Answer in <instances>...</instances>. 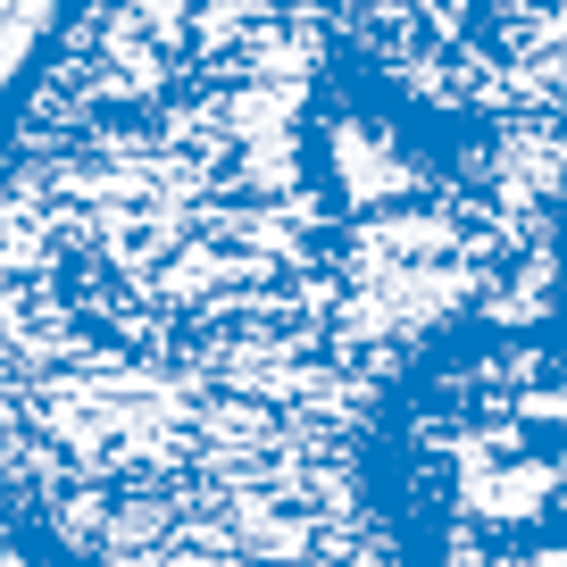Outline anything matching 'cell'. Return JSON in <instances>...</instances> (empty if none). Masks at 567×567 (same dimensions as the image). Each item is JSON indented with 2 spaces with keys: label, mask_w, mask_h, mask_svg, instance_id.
<instances>
[{
  "label": "cell",
  "mask_w": 567,
  "mask_h": 567,
  "mask_svg": "<svg viewBox=\"0 0 567 567\" xmlns=\"http://www.w3.org/2000/svg\"><path fill=\"white\" fill-rule=\"evenodd\" d=\"M9 567H51V559H42L34 543H18V534H9Z\"/></svg>",
  "instance_id": "4"
},
{
  "label": "cell",
  "mask_w": 567,
  "mask_h": 567,
  "mask_svg": "<svg viewBox=\"0 0 567 567\" xmlns=\"http://www.w3.org/2000/svg\"><path fill=\"white\" fill-rule=\"evenodd\" d=\"M401 368L342 334L92 342L0 318L9 534L51 567H425L375 476Z\"/></svg>",
  "instance_id": "1"
},
{
  "label": "cell",
  "mask_w": 567,
  "mask_h": 567,
  "mask_svg": "<svg viewBox=\"0 0 567 567\" xmlns=\"http://www.w3.org/2000/svg\"><path fill=\"white\" fill-rule=\"evenodd\" d=\"M375 476L425 567H567V226L543 301L401 375Z\"/></svg>",
  "instance_id": "2"
},
{
  "label": "cell",
  "mask_w": 567,
  "mask_h": 567,
  "mask_svg": "<svg viewBox=\"0 0 567 567\" xmlns=\"http://www.w3.org/2000/svg\"><path fill=\"white\" fill-rule=\"evenodd\" d=\"M359 84L467 142L567 151V0H309Z\"/></svg>",
  "instance_id": "3"
}]
</instances>
